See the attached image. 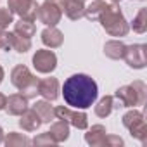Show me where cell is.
<instances>
[{"mask_svg": "<svg viewBox=\"0 0 147 147\" xmlns=\"http://www.w3.org/2000/svg\"><path fill=\"white\" fill-rule=\"evenodd\" d=\"M64 102L75 109H88L99 95L97 83L88 75H73L62 85Z\"/></svg>", "mask_w": 147, "mask_h": 147, "instance_id": "6da1fadb", "label": "cell"}, {"mask_svg": "<svg viewBox=\"0 0 147 147\" xmlns=\"http://www.w3.org/2000/svg\"><path fill=\"white\" fill-rule=\"evenodd\" d=\"M99 21H100L102 28L106 30V33H109L111 36H126L130 31V24L126 23L118 4L106 5L99 16Z\"/></svg>", "mask_w": 147, "mask_h": 147, "instance_id": "7a4b0ae2", "label": "cell"}, {"mask_svg": "<svg viewBox=\"0 0 147 147\" xmlns=\"http://www.w3.org/2000/svg\"><path fill=\"white\" fill-rule=\"evenodd\" d=\"M11 83L26 99H33V97L38 95V78L24 64H18L11 71Z\"/></svg>", "mask_w": 147, "mask_h": 147, "instance_id": "3957f363", "label": "cell"}, {"mask_svg": "<svg viewBox=\"0 0 147 147\" xmlns=\"http://www.w3.org/2000/svg\"><path fill=\"white\" fill-rule=\"evenodd\" d=\"M145 95H147V87L144 82L137 80L131 85H125L119 87L114 94L116 107H135V106H142L145 102Z\"/></svg>", "mask_w": 147, "mask_h": 147, "instance_id": "277c9868", "label": "cell"}, {"mask_svg": "<svg viewBox=\"0 0 147 147\" xmlns=\"http://www.w3.org/2000/svg\"><path fill=\"white\" fill-rule=\"evenodd\" d=\"M123 126L128 128L130 135L137 140H140L142 144H145V138H147V125H145V119H144V114L137 109H131L128 113H125L123 116Z\"/></svg>", "mask_w": 147, "mask_h": 147, "instance_id": "5b68a950", "label": "cell"}, {"mask_svg": "<svg viewBox=\"0 0 147 147\" xmlns=\"http://www.w3.org/2000/svg\"><path fill=\"white\" fill-rule=\"evenodd\" d=\"M7 7L12 14H18L21 19L35 21L38 18V4L36 0H9Z\"/></svg>", "mask_w": 147, "mask_h": 147, "instance_id": "8992f818", "label": "cell"}, {"mask_svg": "<svg viewBox=\"0 0 147 147\" xmlns=\"http://www.w3.org/2000/svg\"><path fill=\"white\" fill-rule=\"evenodd\" d=\"M55 118L67 121L69 125H73L78 130H87L88 128V116L83 111H73L69 107L64 106H57L55 107Z\"/></svg>", "mask_w": 147, "mask_h": 147, "instance_id": "52a82bcc", "label": "cell"}, {"mask_svg": "<svg viewBox=\"0 0 147 147\" xmlns=\"http://www.w3.org/2000/svg\"><path fill=\"white\" fill-rule=\"evenodd\" d=\"M145 45L144 43H133V45H126L125 55L123 59L126 61V64L133 69H144L147 64V54H145Z\"/></svg>", "mask_w": 147, "mask_h": 147, "instance_id": "ba28073f", "label": "cell"}, {"mask_svg": "<svg viewBox=\"0 0 147 147\" xmlns=\"http://www.w3.org/2000/svg\"><path fill=\"white\" fill-rule=\"evenodd\" d=\"M33 66L38 73H43V75L52 73L57 67V55L52 50H45V49L36 50L33 54Z\"/></svg>", "mask_w": 147, "mask_h": 147, "instance_id": "9c48e42d", "label": "cell"}, {"mask_svg": "<svg viewBox=\"0 0 147 147\" xmlns=\"http://www.w3.org/2000/svg\"><path fill=\"white\" fill-rule=\"evenodd\" d=\"M62 18V9L52 2H45L38 7V19L45 26H57Z\"/></svg>", "mask_w": 147, "mask_h": 147, "instance_id": "30bf717a", "label": "cell"}, {"mask_svg": "<svg viewBox=\"0 0 147 147\" xmlns=\"http://www.w3.org/2000/svg\"><path fill=\"white\" fill-rule=\"evenodd\" d=\"M38 94L45 100H55L59 97V82L57 78H43L38 80Z\"/></svg>", "mask_w": 147, "mask_h": 147, "instance_id": "8fae6325", "label": "cell"}, {"mask_svg": "<svg viewBox=\"0 0 147 147\" xmlns=\"http://www.w3.org/2000/svg\"><path fill=\"white\" fill-rule=\"evenodd\" d=\"M19 126L26 131H36L40 126H42V119L40 116L35 113V109L28 107L23 114H19Z\"/></svg>", "mask_w": 147, "mask_h": 147, "instance_id": "7c38bea8", "label": "cell"}, {"mask_svg": "<svg viewBox=\"0 0 147 147\" xmlns=\"http://www.w3.org/2000/svg\"><path fill=\"white\" fill-rule=\"evenodd\" d=\"M42 42L43 45H47L49 49H57L62 45L64 42V35L61 30H57L55 26H47L43 31H42Z\"/></svg>", "mask_w": 147, "mask_h": 147, "instance_id": "4fadbf2b", "label": "cell"}, {"mask_svg": "<svg viewBox=\"0 0 147 147\" xmlns=\"http://www.w3.org/2000/svg\"><path fill=\"white\" fill-rule=\"evenodd\" d=\"M28 109V99L21 94H14L7 99V104H5V111L11 114V116H19L23 114L24 111Z\"/></svg>", "mask_w": 147, "mask_h": 147, "instance_id": "5bb4252c", "label": "cell"}, {"mask_svg": "<svg viewBox=\"0 0 147 147\" xmlns=\"http://www.w3.org/2000/svg\"><path fill=\"white\" fill-rule=\"evenodd\" d=\"M33 109L40 116L42 123H50V121L57 119L55 118V107L50 106V100H36L33 104Z\"/></svg>", "mask_w": 147, "mask_h": 147, "instance_id": "9a60e30c", "label": "cell"}, {"mask_svg": "<svg viewBox=\"0 0 147 147\" xmlns=\"http://www.w3.org/2000/svg\"><path fill=\"white\" fill-rule=\"evenodd\" d=\"M106 135H107V131H106V126L104 125H94L85 133V142L88 145H92V147H102Z\"/></svg>", "mask_w": 147, "mask_h": 147, "instance_id": "2e32d148", "label": "cell"}, {"mask_svg": "<svg viewBox=\"0 0 147 147\" xmlns=\"http://www.w3.org/2000/svg\"><path fill=\"white\" fill-rule=\"evenodd\" d=\"M62 12L69 19L78 21V19H82L85 16V2H83V0H67L64 9H62Z\"/></svg>", "mask_w": 147, "mask_h": 147, "instance_id": "e0dca14e", "label": "cell"}, {"mask_svg": "<svg viewBox=\"0 0 147 147\" xmlns=\"http://www.w3.org/2000/svg\"><path fill=\"white\" fill-rule=\"evenodd\" d=\"M57 119H59V118H57ZM49 133H50V137H52L57 144H62V142L67 140V137H69V123L64 121V119H59V121H55V123L50 126Z\"/></svg>", "mask_w": 147, "mask_h": 147, "instance_id": "ac0fdd59", "label": "cell"}, {"mask_svg": "<svg viewBox=\"0 0 147 147\" xmlns=\"http://www.w3.org/2000/svg\"><path fill=\"white\" fill-rule=\"evenodd\" d=\"M125 50H126V45H125L121 40H109V42H106V45H104V54H106L109 59H113V61L123 59Z\"/></svg>", "mask_w": 147, "mask_h": 147, "instance_id": "d6986e66", "label": "cell"}, {"mask_svg": "<svg viewBox=\"0 0 147 147\" xmlns=\"http://www.w3.org/2000/svg\"><path fill=\"white\" fill-rule=\"evenodd\" d=\"M114 107H116V99H114L113 95H106V97H102V99L97 102V106H95V114H97L99 118H107V116L113 113Z\"/></svg>", "mask_w": 147, "mask_h": 147, "instance_id": "ffe728a7", "label": "cell"}, {"mask_svg": "<svg viewBox=\"0 0 147 147\" xmlns=\"http://www.w3.org/2000/svg\"><path fill=\"white\" fill-rule=\"evenodd\" d=\"M36 31V26L33 21H28V19H19L18 23H14V33L18 36H23V38H31Z\"/></svg>", "mask_w": 147, "mask_h": 147, "instance_id": "44dd1931", "label": "cell"}, {"mask_svg": "<svg viewBox=\"0 0 147 147\" xmlns=\"http://www.w3.org/2000/svg\"><path fill=\"white\" fill-rule=\"evenodd\" d=\"M106 5L107 4L104 0H90V4L85 5V18H88L90 21H97Z\"/></svg>", "mask_w": 147, "mask_h": 147, "instance_id": "7402d4cb", "label": "cell"}, {"mask_svg": "<svg viewBox=\"0 0 147 147\" xmlns=\"http://www.w3.org/2000/svg\"><path fill=\"white\" fill-rule=\"evenodd\" d=\"M4 142H5V145L7 147H26V145H30L31 144V140L26 137V135H23V133H18V131H11L5 138H4Z\"/></svg>", "mask_w": 147, "mask_h": 147, "instance_id": "603a6c76", "label": "cell"}, {"mask_svg": "<svg viewBox=\"0 0 147 147\" xmlns=\"http://www.w3.org/2000/svg\"><path fill=\"white\" fill-rule=\"evenodd\" d=\"M131 28H133L135 33H140V35L147 31V9H140L137 12V16L133 18Z\"/></svg>", "mask_w": 147, "mask_h": 147, "instance_id": "cb8c5ba5", "label": "cell"}, {"mask_svg": "<svg viewBox=\"0 0 147 147\" xmlns=\"http://www.w3.org/2000/svg\"><path fill=\"white\" fill-rule=\"evenodd\" d=\"M12 49L19 54H24L31 49V38H23V36H18L14 33V40H12Z\"/></svg>", "mask_w": 147, "mask_h": 147, "instance_id": "d4e9b609", "label": "cell"}, {"mask_svg": "<svg viewBox=\"0 0 147 147\" xmlns=\"http://www.w3.org/2000/svg\"><path fill=\"white\" fill-rule=\"evenodd\" d=\"M12 40H14V33L2 30V31H0V50L12 49Z\"/></svg>", "mask_w": 147, "mask_h": 147, "instance_id": "484cf974", "label": "cell"}, {"mask_svg": "<svg viewBox=\"0 0 147 147\" xmlns=\"http://www.w3.org/2000/svg\"><path fill=\"white\" fill-rule=\"evenodd\" d=\"M11 23H14V14L9 11V7H7V9H2V7H0V31L5 30Z\"/></svg>", "mask_w": 147, "mask_h": 147, "instance_id": "4316f807", "label": "cell"}, {"mask_svg": "<svg viewBox=\"0 0 147 147\" xmlns=\"http://www.w3.org/2000/svg\"><path fill=\"white\" fill-rule=\"evenodd\" d=\"M31 144L33 145H55L57 142L50 137V133L47 131V133H40V135H36L33 140H31Z\"/></svg>", "mask_w": 147, "mask_h": 147, "instance_id": "83f0119b", "label": "cell"}, {"mask_svg": "<svg viewBox=\"0 0 147 147\" xmlns=\"http://www.w3.org/2000/svg\"><path fill=\"white\" fill-rule=\"evenodd\" d=\"M123 144H125V142H123L121 137H118V135H106L102 145H106V147H121Z\"/></svg>", "mask_w": 147, "mask_h": 147, "instance_id": "f1b7e54d", "label": "cell"}, {"mask_svg": "<svg viewBox=\"0 0 147 147\" xmlns=\"http://www.w3.org/2000/svg\"><path fill=\"white\" fill-rule=\"evenodd\" d=\"M47 2H52V4L59 5L61 9H64V5H66V2H67V0H47Z\"/></svg>", "mask_w": 147, "mask_h": 147, "instance_id": "f546056e", "label": "cell"}, {"mask_svg": "<svg viewBox=\"0 0 147 147\" xmlns=\"http://www.w3.org/2000/svg\"><path fill=\"white\" fill-rule=\"evenodd\" d=\"M5 104H7V97L4 94H0V111L5 109Z\"/></svg>", "mask_w": 147, "mask_h": 147, "instance_id": "4dcf8cb0", "label": "cell"}, {"mask_svg": "<svg viewBox=\"0 0 147 147\" xmlns=\"http://www.w3.org/2000/svg\"><path fill=\"white\" fill-rule=\"evenodd\" d=\"M4 76H5V73H4V67H2V66H0V83H2V82H4Z\"/></svg>", "mask_w": 147, "mask_h": 147, "instance_id": "1f68e13d", "label": "cell"}, {"mask_svg": "<svg viewBox=\"0 0 147 147\" xmlns=\"http://www.w3.org/2000/svg\"><path fill=\"white\" fill-rule=\"evenodd\" d=\"M4 138H5V135H4V130H2V126H0V144L4 142Z\"/></svg>", "mask_w": 147, "mask_h": 147, "instance_id": "d6a6232c", "label": "cell"}, {"mask_svg": "<svg viewBox=\"0 0 147 147\" xmlns=\"http://www.w3.org/2000/svg\"><path fill=\"white\" fill-rule=\"evenodd\" d=\"M111 2H113V4H119V2H121V0H111Z\"/></svg>", "mask_w": 147, "mask_h": 147, "instance_id": "836d02e7", "label": "cell"}, {"mask_svg": "<svg viewBox=\"0 0 147 147\" xmlns=\"http://www.w3.org/2000/svg\"><path fill=\"white\" fill-rule=\"evenodd\" d=\"M83 2H85V0H83Z\"/></svg>", "mask_w": 147, "mask_h": 147, "instance_id": "e575fe53", "label": "cell"}]
</instances>
